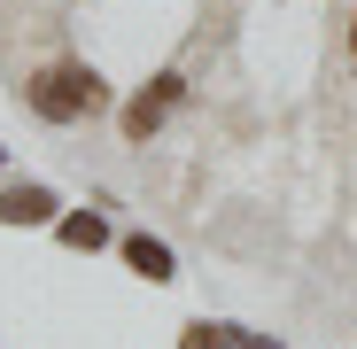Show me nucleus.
Returning <instances> with one entry per match:
<instances>
[{
    "instance_id": "obj_1",
    "label": "nucleus",
    "mask_w": 357,
    "mask_h": 349,
    "mask_svg": "<svg viewBox=\"0 0 357 349\" xmlns=\"http://www.w3.org/2000/svg\"><path fill=\"white\" fill-rule=\"evenodd\" d=\"M24 101H31L39 125H86V116L109 109V86H101L93 63H47V70H31Z\"/></svg>"
},
{
    "instance_id": "obj_2",
    "label": "nucleus",
    "mask_w": 357,
    "mask_h": 349,
    "mask_svg": "<svg viewBox=\"0 0 357 349\" xmlns=\"http://www.w3.org/2000/svg\"><path fill=\"white\" fill-rule=\"evenodd\" d=\"M178 93H187V78H178V70H155V78L125 101V140H132V148H148V132L178 109Z\"/></svg>"
},
{
    "instance_id": "obj_3",
    "label": "nucleus",
    "mask_w": 357,
    "mask_h": 349,
    "mask_svg": "<svg viewBox=\"0 0 357 349\" xmlns=\"http://www.w3.org/2000/svg\"><path fill=\"white\" fill-rule=\"evenodd\" d=\"M54 210H63V202H54V187H0V225H54Z\"/></svg>"
},
{
    "instance_id": "obj_4",
    "label": "nucleus",
    "mask_w": 357,
    "mask_h": 349,
    "mask_svg": "<svg viewBox=\"0 0 357 349\" xmlns=\"http://www.w3.org/2000/svg\"><path fill=\"white\" fill-rule=\"evenodd\" d=\"M116 249H125V264L148 279V287H163V279H178V264H171V249L155 241V233H125V241H116Z\"/></svg>"
},
{
    "instance_id": "obj_5",
    "label": "nucleus",
    "mask_w": 357,
    "mask_h": 349,
    "mask_svg": "<svg viewBox=\"0 0 357 349\" xmlns=\"http://www.w3.org/2000/svg\"><path fill=\"white\" fill-rule=\"evenodd\" d=\"M54 233H63V249H86V256H93V249L109 241V217H101V210H78V217H63Z\"/></svg>"
},
{
    "instance_id": "obj_6",
    "label": "nucleus",
    "mask_w": 357,
    "mask_h": 349,
    "mask_svg": "<svg viewBox=\"0 0 357 349\" xmlns=\"http://www.w3.org/2000/svg\"><path fill=\"white\" fill-rule=\"evenodd\" d=\"M178 349H241V341H233V326H210V318H195L187 334H178Z\"/></svg>"
},
{
    "instance_id": "obj_7",
    "label": "nucleus",
    "mask_w": 357,
    "mask_h": 349,
    "mask_svg": "<svg viewBox=\"0 0 357 349\" xmlns=\"http://www.w3.org/2000/svg\"><path fill=\"white\" fill-rule=\"evenodd\" d=\"M233 341H241V349H280V341H264V334H233Z\"/></svg>"
},
{
    "instance_id": "obj_8",
    "label": "nucleus",
    "mask_w": 357,
    "mask_h": 349,
    "mask_svg": "<svg viewBox=\"0 0 357 349\" xmlns=\"http://www.w3.org/2000/svg\"><path fill=\"white\" fill-rule=\"evenodd\" d=\"M349 63H357V16H349Z\"/></svg>"
},
{
    "instance_id": "obj_9",
    "label": "nucleus",
    "mask_w": 357,
    "mask_h": 349,
    "mask_svg": "<svg viewBox=\"0 0 357 349\" xmlns=\"http://www.w3.org/2000/svg\"><path fill=\"white\" fill-rule=\"evenodd\" d=\"M0 155H8V148H0Z\"/></svg>"
}]
</instances>
